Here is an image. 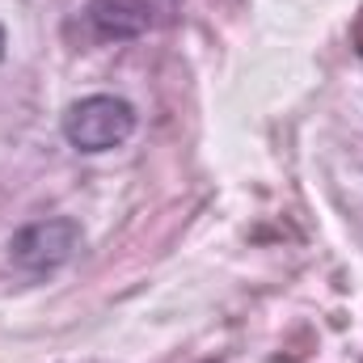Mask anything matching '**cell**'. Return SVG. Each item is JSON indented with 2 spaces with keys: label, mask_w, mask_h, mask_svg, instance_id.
I'll return each instance as SVG.
<instances>
[{
  "label": "cell",
  "mask_w": 363,
  "mask_h": 363,
  "mask_svg": "<svg viewBox=\"0 0 363 363\" xmlns=\"http://www.w3.org/2000/svg\"><path fill=\"white\" fill-rule=\"evenodd\" d=\"M0 60H4V30H0Z\"/></svg>",
  "instance_id": "277c9868"
},
{
  "label": "cell",
  "mask_w": 363,
  "mask_h": 363,
  "mask_svg": "<svg viewBox=\"0 0 363 363\" xmlns=\"http://www.w3.org/2000/svg\"><path fill=\"white\" fill-rule=\"evenodd\" d=\"M135 135V106L114 97V93H89L68 106L64 114V140L77 152H110Z\"/></svg>",
  "instance_id": "6da1fadb"
},
{
  "label": "cell",
  "mask_w": 363,
  "mask_h": 363,
  "mask_svg": "<svg viewBox=\"0 0 363 363\" xmlns=\"http://www.w3.org/2000/svg\"><path fill=\"white\" fill-rule=\"evenodd\" d=\"M174 13H178V0H89L85 4V21H89L93 38H106V43L140 38V34L165 26Z\"/></svg>",
  "instance_id": "3957f363"
},
{
  "label": "cell",
  "mask_w": 363,
  "mask_h": 363,
  "mask_svg": "<svg viewBox=\"0 0 363 363\" xmlns=\"http://www.w3.org/2000/svg\"><path fill=\"white\" fill-rule=\"evenodd\" d=\"M81 250V224L68 216H47L26 224L13 241H9V258L13 267L26 274H51L60 271L72 254Z\"/></svg>",
  "instance_id": "7a4b0ae2"
}]
</instances>
